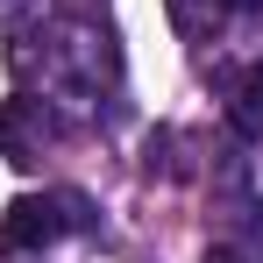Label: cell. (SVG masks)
<instances>
[{"mask_svg": "<svg viewBox=\"0 0 263 263\" xmlns=\"http://www.w3.org/2000/svg\"><path fill=\"white\" fill-rule=\"evenodd\" d=\"M64 235V214H57V192H29L0 214V256H29V249H50Z\"/></svg>", "mask_w": 263, "mask_h": 263, "instance_id": "obj_1", "label": "cell"}, {"mask_svg": "<svg viewBox=\"0 0 263 263\" xmlns=\"http://www.w3.org/2000/svg\"><path fill=\"white\" fill-rule=\"evenodd\" d=\"M36 135H43V114H36L29 100H7V107H0V149H7L14 164H29Z\"/></svg>", "mask_w": 263, "mask_h": 263, "instance_id": "obj_2", "label": "cell"}, {"mask_svg": "<svg viewBox=\"0 0 263 263\" xmlns=\"http://www.w3.org/2000/svg\"><path fill=\"white\" fill-rule=\"evenodd\" d=\"M164 14H171L178 36H192V43H199V36H214V29H220V14H228V7H220V0H164Z\"/></svg>", "mask_w": 263, "mask_h": 263, "instance_id": "obj_3", "label": "cell"}, {"mask_svg": "<svg viewBox=\"0 0 263 263\" xmlns=\"http://www.w3.org/2000/svg\"><path fill=\"white\" fill-rule=\"evenodd\" d=\"M235 128L242 135L263 128V71H249V86H242V100H235Z\"/></svg>", "mask_w": 263, "mask_h": 263, "instance_id": "obj_4", "label": "cell"}, {"mask_svg": "<svg viewBox=\"0 0 263 263\" xmlns=\"http://www.w3.org/2000/svg\"><path fill=\"white\" fill-rule=\"evenodd\" d=\"M57 214H64V228H92V199L86 192H57Z\"/></svg>", "mask_w": 263, "mask_h": 263, "instance_id": "obj_5", "label": "cell"}, {"mask_svg": "<svg viewBox=\"0 0 263 263\" xmlns=\"http://www.w3.org/2000/svg\"><path fill=\"white\" fill-rule=\"evenodd\" d=\"M14 7H22V0H0V22H14Z\"/></svg>", "mask_w": 263, "mask_h": 263, "instance_id": "obj_6", "label": "cell"}, {"mask_svg": "<svg viewBox=\"0 0 263 263\" xmlns=\"http://www.w3.org/2000/svg\"><path fill=\"white\" fill-rule=\"evenodd\" d=\"M220 7H263V0H220Z\"/></svg>", "mask_w": 263, "mask_h": 263, "instance_id": "obj_7", "label": "cell"}]
</instances>
